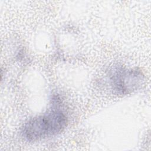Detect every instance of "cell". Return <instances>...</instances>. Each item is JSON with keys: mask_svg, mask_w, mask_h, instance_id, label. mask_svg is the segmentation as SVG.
<instances>
[{"mask_svg": "<svg viewBox=\"0 0 151 151\" xmlns=\"http://www.w3.org/2000/svg\"><path fill=\"white\" fill-rule=\"evenodd\" d=\"M67 117L58 109L30 119L22 129L23 137L29 141H38L55 136L66 127Z\"/></svg>", "mask_w": 151, "mask_h": 151, "instance_id": "1", "label": "cell"}, {"mask_svg": "<svg viewBox=\"0 0 151 151\" xmlns=\"http://www.w3.org/2000/svg\"><path fill=\"white\" fill-rule=\"evenodd\" d=\"M109 81L117 94L126 95L139 88L143 83L144 75L137 69L116 67L109 73Z\"/></svg>", "mask_w": 151, "mask_h": 151, "instance_id": "2", "label": "cell"}]
</instances>
